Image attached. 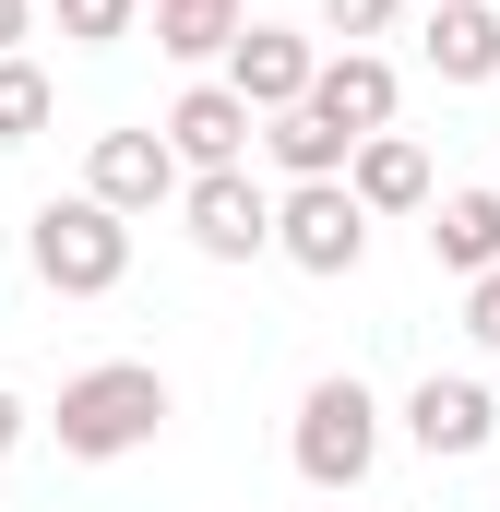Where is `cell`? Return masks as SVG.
I'll return each instance as SVG.
<instances>
[{"instance_id":"obj_10","label":"cell","mask_w":500,"mask_h":512,"mask_svg":"<svg viewBox=\"0 0 500 512\" xmlns=\"http://www.w3.org/2000/svg\"><path fill=\"white\" fill-rule=\"evenodd\" d=\"M310 108H322L334 131H358V143H370V131H393L405 84H393V60H381V48H334V60H322V84H310Z\"/></svg>"},{"instance_id":"obj_20","label":"cell","mask_w":500,"mask_h":512,"mask_svg":"<svg viewBox=\"0 0 500 512\" xmlns=\"http://www.w3.org/2000/svg\"><path fill=\"white\" fill-rule=\"evenodd\" d=\"M24 36H36V0H0V60H24Z\"/></svg>"},{"instance_id":"obj_12","label":"cell","mask_w":500,"mask_h":512,"mask_svg":"<svg viewBox=\"0 0 500 512\" xmlns=\"http://www.w3.org/2000/svg\"><path fill=\"white\" fill-rule=\"evenodd\" d=\"M346 191H358L370 215H429V203H441V191H429V143H417V131H370L358 167H346Z\"/></svg>"},{"instance_id":"obj_19","label":"cell","mask_w":500,"mask_h":512,"mask_svg":"<svg viewBox=\"0 0 500 512\" xmlns=\"http://www.w3.org/2000/svg\"><path fill=\"white\" fill-rule=\"evenodd\" d=\"M465 334L500 358V274H477V286H465Z\"/></svg>"},{"instance_id":"obj_17","label":"cell","mask_w":500,"mask_h":512,"mask_svg":"<svg viewBox=\"0 0 500 512\" xmlns=\"http://www.w3.org/2000/svg\"><path fill=\"white\" fill-rule=\"evenodd\" d=\"M48 12H60V36H72V48H120L131 24H143V0H48Z\"/></svg>"},{"instance_id":"obj_1","label":"cell","mask_w":500,"mask_h":512,"mask_svg":"<svg viewBox=\"0 0 500 512\" xmlns=\"http://www.w3.org/2000/svg\"><path fill=\"white\" fill-rule=\"evenodd\" d=\"M167 370H143V358H96V370H72L60 382V453L72 465H120V453H143L155 429H167Z\"/></svg>"},{"instance_id":"obj_21","label":"cell","mask_w":500,"mask_h":512,"mask_svg":"<svg viewBox=\"0 0 500 512\" xmlns=\"http://www.w3.org/2000/svg\"><path fill=\"white\" fill-rule=\"evenodd\" d=\"M12 441H24V405H12V393H0V453H12Z\"/></svg>"},{"instance_id":"obj_7","label":"cell","mask_w":500,"mask_h":512,"mask_svg":"<svg viewBox=\"0 0 500 512\" xmlns=\"http://www.w3.org/2000/svg\"><path fill=\"white\" fill-rule=\"evenodd\" d=\"M155 131L179 143V167H191V179H215V167H239L250 143H262V108H250L227 72H203V84H191V96H179V108H167Z\"/></svg>"},{"instance_id":"obj_6","label":"cell","mask_w":500,"mask_h":512,"mask_svg":"<svg viewBox=\"0 0 500 512\" xmlns=\"http://www.w3.org/2000/svg\"><path fill=\"white\" fill-rule=\"evenodd\" d=\"M84 191H96L108 215H155V203H179V191H191V167H179V143H167V131H96Z\"/></svg>"},{"instance_id":"obj_9","label":"cell","mask_w":500,"mask_h":512,"mask_svg":"<svg viewBox=\"0 0 500 512\" xmlns=\"http://www.w3.org/2000/svg\"><path fill=\"white\" fill-rule=\"evenodd\" d=\"M227 84H239L262 120H286V108H310V84H322V48H310V36H286V24H250L239 48H227Z\"/></svg>"},{"instance_id":"obj_18","label":"cell","mask_w":500,"mask_h":512,"mask_svg":"<svg viewBox=\"0 0 500 512\" xmlns=\"http://www.w3.org/2000/svg\"><path fill=\"white\" fill-rule=\"evenodd\" d=\"M393 12H405V0H322V24H334V36H346V48H358V36H381V24H393Z\"/></svg>"},{"instance_id":"obj_11","label":"cell","mask_w":500,"mask_h":512,"mask_svg":"<svg viewBox=\"0 0 500 512\" xmlns=\"http://www.w3.org/2000/svg\"><path fill=\"white\" fill-rule=\"evenodd\" d=\"M429 262H441V274H465V286L500 274V191H489V179H465V191H441V203H429Z\"/></svg>"},{"instance_id":"obj_2","label":"cell","mask_w":500,"mask_h":512,"mask_svg":"<svg viewBox=\"0 0 500 512\" xmlns=\"http://www.w3.org/2000/svg\"><path fill=\"white\" fill-rule=\"evenodd\" d=\"M24 262H36L48 298H108V286L131 274V215H108L96 191H60V203H36Z\"/></svg>"},{"instance_id":"obj_15","label":"cell","mask_w":500,"mask_h":512,"mask_svg":"<svg viewBox=\"0 0 500 512\" xmlns=\"http://www.w3.org/2000/svg\"><path fill=\"white\" fill-rule=\"evenodd\" d=\"M239 36H250L239 0H155V48H167V60H191V72H203V60H227Z\"/></svg>"},{"instance_id":"obj_13","label":"cell","mask_w":500,"mask_h":512,"mask_svg":"<svg viewBox=\"0 0 500 512\" xmlns=\"http://www.w3.org/2000/svg\"><path fill=\"white\" fill-rule=\"evenodd\" d=\"M429 72L441 84H500V12L489 0H429Z\"/></svg>"},{"instance_id":"obj_8","label":"cell","mask_w":500,"mask_h":512,"mask_svg":"<svg viewBox=\"0 0 500 512\" xmlns=\"http://www.w3.org/2000/svg\"><path fill=\"white\" fill-rule=\"evenodd\" d=\"M405 441H417V453H441V465L489 453V441H500V405H489V382H465V370L441 382V370H429V382L405 393Z\"/></svg>"},{"instance_id":"obj_16","label":"cell","mask_w":500,"mask_h":512,"mask_svg":"<svg viewBox=\"0 0 500 512\" xmlns=\"http://www.w3.org/2000/svg\"><path fill=\"white\" fill-rule=\"evenodd\" d=\"M36 131H48V72L0 60V143H36Z\"/></svg>"},{"instance_id":"obj_4","label":"cell","mask_w":500,"mask_h":512,"mask_svg":"<svg viewBox=\"0 0 500 512\" xmlns=\"http://www.w3.org/2000/svg\"><path fill=\"white\" fill-rule=\"evenodd\" d=\"M274 251L298 262V274H358V262H370V203H358L346 179H286Z\"/></svg>"},{"instance_id":"obj_14","label":"cell","mask_w":500,"mask_h":512,"mask_svg":"<svg viewBox=\"0 0 500 512\" xmlns=\"http://www.w3.org/2000/svg\"><path fill=\"white\" fill-rule=\"evenodd\" d=\"M262 155H274L286 179H346V167H358V131H334L322 108H286V120H262Z\"/></svg>"},{"instance_id":"obj_5","label":"cell","mask_w":500,"mask_h":512,"mask_svg":"<svg viewBox=\"0 0 500 512\" xmlns=\"http://www.w3.org/2000/svg\"><path fill=\"white\" fill-rule=\"evenodd\" d=\"M179 227H191L203 262H262V251H274V191H262L250 167H215V179L179 191Z\"/></svg>"},{"instance_id":"obj_3","label":"cell","mask_w":500,"mask_h":512,"mask_svg":"<svg viewBox=\"0 0 500 512\" xmlns=\"http://www.w3.org/2000/svg\"><path fill=\"white\" fill-rule=\"evenodd\" d=\"M286 453H298V477H310L322 501H346V489L381 465V405H370V382H358V370L310 382V393H298V441H286Z\"/></svg>"}]
</instances>
